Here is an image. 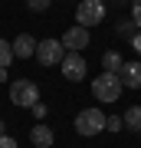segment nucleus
Masks as SVG:
<instances>
[{"instance_id": "nucleus-1", "label": "nucleus", "mask_w": 141, "mask_h": 148, "mask_svg": "<svg viewBox=\"0 0 141 148\" xmlns=\"http://www.w3.org/2000/svg\"><path fill=\"white\" fill-rule=\"evenodd\" d=\"M121 89H125V82H121L118 73H102V76H95V82H92V95L99 102H118Z\"/></svg>"}, {"instance_id": "nucleus-2", "label": "nucleus", "mask_w": 141, "mask_h": 148, "mask_svg": "<svg viewBox=\"0 0 141 148\" xmlns=\"http://www.w3.org/2000/svg\"><path fill=\"white\" fill-rule=\"evenodd\" d=\"M10 102L13 106H20V109H33L40 102V86L33 82V79H13L10 82Z\"/></svg>"}, {"instance_id": "nucleus-3", "label": "nucleus", "mask_w": 141, "mask_h": 148, "mask_svg": "<svg viewBox=\"0 0 141 148\" xmlns=\"http://www.w3.org/2000/svg\"><path fill=\"white\" fill-rule=\"evenodd\" d=\"M76 132L85 135V138L105 132V112H102V109H82V112L76 115Z\"/></svg>"}, {"instance_id": "nucleus-4", "label": "nucleus", "mask_w": 141, "mask_h": 148, "mask_svg": "<svg viewBox=\"0 0 141 148\" xmlns=\"http://www.w3.org/2000/svg\"><path fill=\"white\" fill-rule=\"evenodd\" d=\"M69 49L63 46V40H40V46H36V59H40V66H59L66 59Z\"/></svg>"}, {"instance_id": "nucleus-5", "label": "nucleus", "mask_w": 141, "mask_h": 148, "mask_svg": "<svg viewBox=\"0 0 141 148\" xmlns=\"http://www.w3.org/2000/svg\"><path fill=\"white\" fill-rule=\"evenodd\" d=\"M105 20V3L102 0H79L76 7V23L79 27H95Z\"/></svg>"}, {"instance_id": "nucleus-6", "label": "nucleus", "mask_w": 141, "mask_h": 148, "mask_svg": "<svg viewBox=\"0 0 141 148\" xmlns=\"http://www.w3.org/2000/svg\"><path fill=\"white\" fill-rule=\"evenodd\" d=\"M89 27H79V23H76V27H69L66 33H63V46L69 49V53H79V49H85V46H89Z\"/></svg>"}, {"instance_id": "nucleus-7", "label": "nucleus", "mask_w": 141, "mask_h": 148, "mask_svg": "<svg viewBox=\"0 0 141 148\" xmlns=\"http://www.w3.org/2000/svg\"><path fill=\"white\" fill-rule=\"evenodd\" d=\"M59 66H63V76L69 82H82L85 79V59H82V53H66V59Z\"/></svg>"}, {"instance_id": "nucleus-8", "label": "nucleus", "mask_w": 141, "mask_h": 148, "mask_svg": "<svg viewBox=\"0 0 141 148\" xmlns=\"http://www.w3.org/2000/svg\"><path fill=\"white\" fill-rule=\"evenodd\" d=\"M36 46L40 43L30 36V33H20V36L13 40V56L16 59H30V56H36Z\"/></svg>"}, {"instance_id": "nucleus-9", "label": "nucleus", "mask_w": 141, "mask_h": 148, "mask_svg": "<svg viewBox=\"0 0 141 148\" xmlns=\"http://www.w3.org/2000/svg\"><path fill=\"white\" fill-rule=\"evenodd\" d=\"M52 125H46V122H40V125H33V132H30V142L36 145V148H49L52 145Z\"/></svg>"}, {"instance_id": "nucleus-10", "label": "nucleus", "mask_w": 141, "mask_h": 148, "mask_svg": "<svg viewBox=\"0 0 141 148\" xmlns=\"http://www.w3.org/2000/svg\"><path fill=\"white\" fill-rule=\"evenodd\" d=\"M118 76H121V82L128 89H141V63H125Z\"/></svg>"}, {"instance_id": "nucleus-11", "label": "nucleus", "mask_w": 141, "mask_h": 148, "mask_svg": "<svg viewBox=\"0 0 141 148\" xmlns=\"http://www.w3.org/2000/svg\"><path fill=\"white\" fill-rule=\"evenodd\" d=\"M121 66H125V59H121L118 49H105V56H102V73H121Z\"/></svg>"}, {"instance_id": "nucleus-12", "label": "nucleus", "mask_w": 141, "mask_h": 148, "mask_svg": "<svg viewBox=\"0 0 141 148\" xmlns=\"http://www.w3.org/2000/svg\"><path fill=\"white\" fill-rule=\"evenodd\" d=\"M121 119H125V125L131 128V132H141V106H131Z\"/></svg>"}, {"instance_id": "nucleus-13", "label": "nucleus", "mask_w": 141, "mask_h": 148, "mask_svg": "<svg viewBox=\"0 0 141 148\" xmlns=\"http://www.w3.org/2000/svg\"><path fill=\"white\" fill-rule=\"evenodd\" d=\"M13 43H7V40H0V69H7V66H10L13 63Z\"/></svg>"}, {"instance_id": "nucleus-14", "label": "nucleus", "mask_w": 141, "mask_h": 148, "mask_svg": "<svg viewBox=\"0 0 141 148\" xmlns=\"http://www.w3.org/2000/svg\"><path fill=\"white\" fill-rule=\"evenodd\" d=\"M121 125H125L121 115H108V119H105V132H121Z\"/></svg>"}, {"instance_id": "nucleus-15", "label": "nucleus", "mask_w": 141, "mask_h": 148, "mask_svg": "<svg viewBox=\"0 0 141 148\" xmlns=\"http://www.w3.org/2000/svg\"><path fill=\"white\" fill-rule=\"evenodd\" d=\"M49 3H52V0H26V7H30V10H36V13H40V10H46Z\"/></svg>"}, {"instance_id": "nucleus-16", "label": "nucleus", "mask_w": 141, "mask_h": 148, "mask_svg": "<svg viewBox=\"0 0 141 148\" xmlns=\"http://www.w3.org/2000/svg\"><path fill=\"white\" fill-rule=\"evenodd\" d=\"M131 16H135V23L141 27V0H131Z\"/></svg>"}, {"instance_id": "nucleus-17", "label": "nucleus", "mask_w": 141, "mask_h": 148, "mask_svg": "<svg viewBox=\"0 0 141 148\" xmlns=\"http://www.w3.org/2000/svg\"><path fill=\"white\" fill-rule=\"evenodd\" d=\"M0 148H20V145H16L10 135H0Z\"/></svg>"}, {"instance_id": "nucleus-18", "label": "nucleus", "mask_w": 141, "mask_h": 148, "mask_svg": "<svg viewBox=\"0 0 141 148\" xmlns=\"http://www.w3.org/2000/svg\"><path fill=\"white\" fill-rule=\"evenodd\" d=\"M131 49H135V53H138V56H141V30H138V33H135V36H131Z\"/></svg>"}, {"instance_id": "nucleus-19", "label": "nucleus", "mask_w": 141, "mask_h": 148, "mask_svg": "<svg viewBox=\"0 0 141 148\" xmlns=\"http://www.w3.org/2000/svg\"><path fill=\"white\" fill-rule=\"evenodd\" d=\"M33 115L43 119V115H46V106H43V102H36V106H33Z\"/></svg>"}, {"instance_id": "nucleus-20", "label": "nucleus", "mask_w": 141, "mask_h": 148, "mask_svg": "<svg viewBox=\"0 0 141 148\" xmlns=\"http://www.w3.org/2000/svg\"><path fill=\"white\" fill-rule=\"evenodd\" d=\"M7 79H10V73H7V69H0V86H3Z\"/></svg>"}, {"instance_id": "nucleus-21", "label": "nucleus", "mask_w": 141, "mask_h": 148, "mask_svg": "<svg viewBox=\"0 0 141 148\" xmlns=\"http://www.w3.org/2000/svg\"><path fill=\"white\" fill-rule=\"evenodd\" d=\"M0 135H3V122H0Z\"/></svg>"}, {"instance_id": "nucleus-22", "label": "nucleus", "mask_w": 141, "mask_h": 148, "mask_svg": "<svg viewBox=\"0 0 141 148\" xmlns=\"http://www.w3.org/2000/svg\"><path fill=\"white\" fill-rule=\"evenodd\" d=\"M49 148H52V145H49Z\"/></svg>"}]
</instances>
